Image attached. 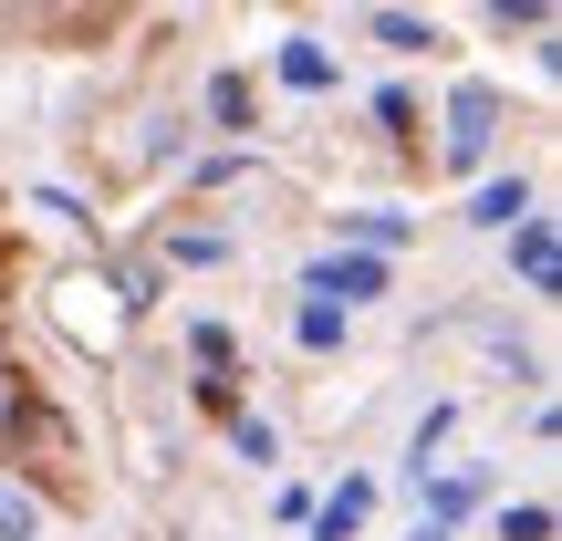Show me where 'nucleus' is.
I'll return each mask as SVG.
<instances>
[{
	"label": "nucleus",
	"mask_w": 562,
	"mask_h": 541,
	"mask_svg": "<svg viewBox=\"0 0 562 541\" xmlns=\"http://www.w3.org/2000/svg\"><path fill=\"white\" fill-rule=\"evenodd\" d=\"M490 125H501V94H490V83H459V94H448V146H438L459 178L490 157Z\"/></svg>",
	"instance_id": "obj_1"
},
{
	"label": "nucleus",
	"mask_w": 562,
	"mask_h": 541,
	"mask_svg": "<svg viewBox=\"0 0 562 541\" xmlns=\"http://www.w3.org/2000/svg\"><path fill=\"white\" fill-rule=\"evenodd\" d=\"M302 292L334 302V313H355V302L385 292V261H375V250H355V261H313V271H302Z\"/></svg>",
	"instance_id": "obj_2"
},
{
	"label": "nucleus",
	"mask_w": 562,
	"mask_h": 541,
	"mask_svg": "<svg viewBox=\"0 0 562 541\" xmlns=\"http://www.w3.org/2000/svg\"><path fill=\"white\" fill-rule=\"evenodd\" d=\"M417 489H427V510H417V521H438V531L459 521V510H480V500H490V480H480V469H438V480H417Z\"/></svg>",
	"instance_id": "obj_3"
},
{
	"label": "nucleus",
	"mask_w": 562,
	"mask_h": 541,
	"mask_svg": "<svg viewBox=\"0 0 562 541\" xmlns=\"http://www.w3.org/2000/svg\"><path fill=\"white\" fill-rule=\"evenodd\" d=\"M531 219V188L521 178H480V199H469V229H521Z\"/></svg>",
	"instance_id": "obj_4"
},
{
	"label": "nucleus",
	"mask_w": 562,
	"mask_h": 541,
	"mask_svg": "<svg viewBox=\"0 0 562 541\" xmlns=\"http://www.w3.org/2000/svg\"><path fill=\"white\" fill-rule=\"evenodd\" d=\"M364 510H375V480H344L334 500L313 510V531H323V541H355V531H364Z\"/></svg>",
	"instance_id": "obj_5"
},
{
	"label": "nucleus",
	"mask_w": 562,
	"mask_h": 541,
	"mask_svg": "<svg viewBox=\"0 0 562 541\" xmlns=\"http://www.w3.org/2000/svg\"><path fill=\"white\" fill-rule=\"evenodd\" d=\"M510 261H521L531 292H552V281H562V240H552V219H521V250H510Z\"/></svg>",
	"instance_id": "obj_6"
},
{
	"label": "nucleus",
	"mask_w": 562,
	"mask_h": 541,
	"mask_svg": "<svg viewBox=\"0 0 562 541\" xmlns=\"http://www.w3.org/2000/svg\"><path fill=\"white\" fill-rule=\"evenodd\" d=\"M0 541H42V500L0 480Z\"/></svg>",
	"instance_id": "obj_7"
},
{
	"label": "nucleus",
	"mask_w": 562,
	"mask_h": 541,
	"mask_svg": "<svg viewBox=\"0 0 562 541\" xmlns=\"http://www.w3.org/2000/svg\"><path fill=\"white\" fill-rule=\"evenodd\" d=\"M501 541H552V500H521V510H501Z\"/></svg>",
	"instance_id": "obj_8"
},
{
	"label": "nucleus",
	"mask_w": 562,
	"mask_h": 541,
	"mask_svg": "<svg viewBox=\"0 0 562 541\" xmlns=\"http://www.w3.org/2000/svg\"><path fill=\"white\" fill-rule=\"evenodd\" d=\"M375 42H385V53H417V42H427V21H406V11H375Z\"/></svg>",
	"instance_id": "obj_9"
},
{
	"label": "nucleus",
	"mask_w": 562,
	"mask_h": 541,
	"mask_svg": "<svg viewBox=\"0 0 562 541\" xmlns=\"http://www.w3.org/2000/svg\"><path fill=\"white\" fill-rule=\"evenodd\" d=\"M406 541H448V531H438V521H417V531H406Z\"/></svg>",
	"instance_id": "obj_10"
}]
</instances>
